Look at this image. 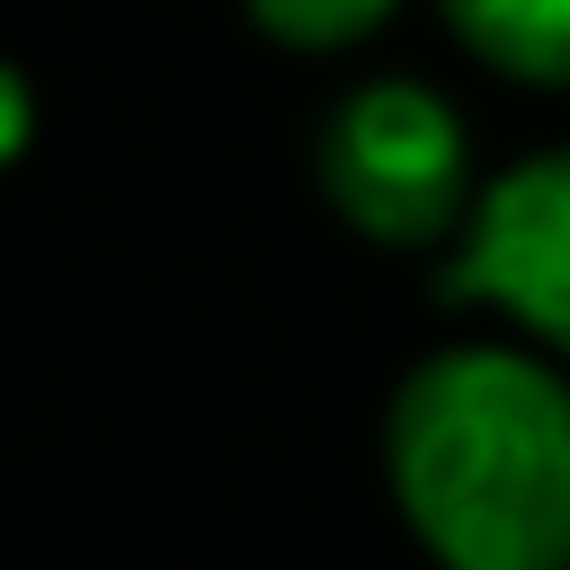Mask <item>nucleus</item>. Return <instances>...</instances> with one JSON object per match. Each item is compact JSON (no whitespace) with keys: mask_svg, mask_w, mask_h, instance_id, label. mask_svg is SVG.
Instances as JSON below:
<instances>
[{"mask_svg":"<svg viewBox=\"0 0 570 570\" xmlns=\"http://www.w3.org/2000/svg\"><path fill=\"white\" fill-rule=\"evenodd\" d=\"M392 499L445 570H570V383L445 347L392 401Z\"/></svg>","mask_w":570,"mask_h":570,"instance_id":"nucleus-1","label":"nucleus"},{"mask_svg":"<svg viewBox=\"0 0 570 570\" xmlns=\"http://www.w3.org/2000/svg\"><path fill=\"white\" fill-rule=\"evenodd\" d=\"M463 178H472V142L428 80H365L321 125V187L383 249L445 240L463 214Z\"/></svg>","mask_w":570,"mask_h":570,"instance_id":"nucleus-2","label":"nucleus"},{"mask_svg":"<svg viewBox=\"0 0 570 570\" xmlns=\"http://www.w3.org/2000/svg\"><path fill=\"white\" fill-rule=\"evenodd\" d=\"M445 303H499L534 338L570 347V151L517 160L481 205L463 249L436 267Z\"/></svg>","mask_w":570,"mask_h":570,"instance_id":"nucleus-3","label":"nucleus"},{"mask_svg":"<svg viewBox=\"0 0 570 570\" xmlns=\"http://www.w3.org/2000/svg\"><path fill=\"white\" fill-rule=\"evenodd\" d=\"M436 9L490 71L570 89V0H436Z\"/></svg>","mask_w":570,"mask_h":570,"instance_id":"nucleus-4","label":"nucleus"},{"mask_svg":"<svg viewBox=\"0 0 570 570\" xmlns=\"http://www.w3.org/2000/svg\"><path fill=\"white\" fill-rule=\"evenodd\" d=\"M392 9H401V0H249L258 36H276V45H294V53H338V45L374 36Z\"/></svg>","mask_w":570,"mask_h":570,"instance_id":"nucleus-5","label":"nucleus"},{"mask_svg":"<svg viewBox=\"0 0 570 570\" xmlns=\"http://www.w3.org/2000/svg\"><path fill=\"white\" fill-rule=\"evenodd\" d=\"M27 125H36V107H27V80H18L9 62H0V160H18Z\"/></svg>","mask_w":570,"mask_h":570,"instance_id":"nucleus-6","label":"nucleus"}]
</instances>
